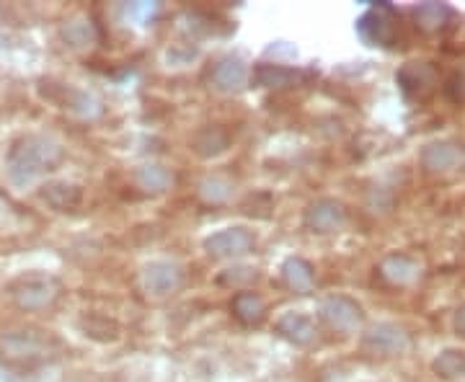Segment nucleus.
<instances>
[{"instance_id": "obj_1", "label": "nucleus", "mask_w": 465, "mask_h": 382, "mask_svg": "<svg viewBox=\"0 0 465 382\" xmlns=\"http://www.w3.org/2000/svg\"><path fill=\"white\" fill-rule=\"evenodd\" d=\"M63 158H65V150L50 134H21L8 148L5 173H8L11 183L26 186V183L36 181L39 176L54 171Z\"/></svg>"}, {"instance_id": "obj_27", "label": "nucleus", "mask_w": 465, "mask_h": 382, "mask_svg": "<svg viewBox=\"0 0 465 382\" xmlns=\"http://www.w3.org/2000/svg\"><path fill=\"white\" fill-rule=\"evenodd\" d=\"M256 269H251V266H235V269H228V271H223L220 274V284H228V287H246V284L256 282Z\"/></svg>"}, {"instance_id": "obj_28", "label": "nucleus", "mask_w": 465, "mask_h": 382, "mask_svg": "<svg viewBox=\"0 0 465 382\" xmlns=\"http://www.w3.org/2000/svg\"><path fill=\"white\" fill-rule=\"evenodd\" d=\"M445 93H448L450 101H455V103H465V70L460 73H455L452 78L445 85Z\"/></svg>"}, {"instance_id": "obj_19", "label": "nucleus", "mask_w": 465, "mask_h": 382, "mask_svg": "<svg viewBox=\"0 0 465 382\" xmlns=\"http://www.w3.org/2000/svg\"><path fill=\"white\" fill-rule=\"evenodd\" d=\"M133 179L148 194H166L168 189L173 186V181H176L173 171L161 166V163H145V166H140L133 173Z\"/></svg>"}, {"instance_id": "obj_29", "label": "nucleus", "mask_w": 465, "mask_h": 382, "mask_svg": "<svg viewBox=\"0 0 465 382\" xmlns=\"http://www.w3.org/2000/svg\"><path fill=\"white\" fill-rule=\"evenodd\" d=\"M153 14H155V5H148V3L145 5H130L127 8V16H134L137 21H143L145 16H153Z\"/></svg>"}, {"instance_id": "obj_12", "label": "nucleus", "mask_w": 465, "mask_h": 382, "mask_svg": "<svg viewBox=\"0 0 465 382\" xmlns=\"http://www.w3.org/2000/svg\"><path fill=\"white\" fill-rule=\"evenodd\" d=\"M249 65L241 57H235V54L223 57L220 63H215L213 73H210V83L220 93H238V91H243L246 83H249Z\"/></svg>"}, {"instance_id": "obj_3", "label": "nucleus", "mask_w": 465, "mask_h": 382, "mask_svg": "<svg viewBox=\"0 0 465 382\" xmlns=\"http://www.w3.org/2000/svg\"><path fill=\"white\" fill-rule=\"evenodd\" d=\"M60 282L50 274H24L8 284V295L21 310H45L60 298Z\"/></svg>"}, {"instance_id": "obj_4", "label": "nucleus", "mask_w": 465, "mask_h": 382, "mask_svg": "<svg viewBox=\"0 0 465 382\" xmlns=\"http://www.w3.org/2000/svg\"><path fill=\"white\" fill-rule=\"evenodd\" d=\"M357 34L370 47H393L399 36V14L393 5L378 3L370 5L362 16L357 18Z\"/></svg>"}, {"instance_id": "obj_7", "label": "nucleus", "mask_w": 465, "mask_h": 382, "mask_svg": "<svg viewBox=\"0 0 465 382\" xmlns=\"http://www.w3.org/2000/svg\"><path fill=\"white\" fill-rule=\"evenodd\" d=\"M143 287L150 298H171L183 287V269L176 261H153L143 271Z\"/></svg>"}, {"instance_id": "obj_20", "label": "nucleus", "mask_w": 465, "mask_h": 382, "mask_svg": "<svg viewBox=\"0 0 465 382\" xmlns=\"http://www.w3.org/2000/svg\"><path fill=\"white\" fill-rule=\"evenodd\" d=\"M232 316L238 318L243 326H259L262 320L266 318V302L262 295L256 292H238L231 302Z\"/></svg>"}, {"instance_id": "obj_5", "label": "nucleus", "mask_w": 465, "mask_h": 382, "mask_svg": "<svg viewBox=\"0 0 465 382\" xmlns=\"http://www.w3.org/2000/svg\"><path fill=\"white\" fill-rule=\"evenodd\" d=\"M318 316L336 333H354L365 320L362 305L347 295H333V298L323 299L318 308Z\"/></svg>"}, {"instance_id": "obj_16", "label": "nucleus", "mask_w": 465, "mask_h": 382, "mask_svg": "<svg viewBox=\"0 0 465 382\" xmlns=\"http://www.w3.org/2000/svg\"><path fill=\"white\" fill-rule=\"evenodd\" d=\"M421 266L409 253H391L381 261V277L391 284H411L419 279Z\"/></svg>"}, {"instance_id": "obj_23", "label": "nucleus", "mask_w": 465, "mask_h": 382, "mask_svg": "<svg viewBox=\"0 0 465 382\" xmlns=\"http://www.w3.org/2000/svg\"><path fill=\"white\" fill-rule=\"evenodd\" d=\"M63 39L73 50H91L94 44H99V32L88 18H70L63 26Z\"/></svg>"}, {"instance_id": "obj_25", "label": "nucleus", "mask_w": 465, "mask_h": 382, "mask_svg": "<svg viewBox=\"0 0 465 382\" xmlns=\"http://www.w3.org/2000/svg\"><path fill=\"white\" fill-rule=\"evenodd\" d=\"M432 369L442 380H463L465 377V351L445 349L432 362Z\"/></svg>"}, {"instance_id": "obj_6", "label": "nucleus", "mask_w": 465, "mask_h": 382, "mask_svg": "<svg viewBox=\"0 0 465 382\" xmlns=\"http://www.w3.org/2000/svg\"><path fill=\"white\" fill-rule=\"evenodd\" d=\"M411 347L409 333L401 328L399 323H375L362 336V349L375 357H399L406 354Z\"/></svg>"}, {"instance_id": "obj_9", "label": "nucleus", "mask_w": 465, "mask_h": 382, "mask_svg": "<svg viewBox=\"0 0 465 382\" xmlns=\"http://www.w3.org/2000/svg\"><path fill=\"white\" fill-rule=\"evenodd\" d=\"M302 225L311 233H336L347 225V207L336 200H316L305 210Z\"/></svg>"}, {"instance_id": "obj_8", "label": "nucleus", "mask_w": 465, "mask_h": 382, "mask_svg": "<svg viewBox=\"0 0 465 382\" xmlns=\"http://www.w3.org/2000/svg\"><path fill=\"white\" fill-rule=\"evenodd\" d=\"M256 249V235L246 228H225L204 240V250L213 259H241Z\"/></svg>"}, {"instance_id": "obj_11", "label": "nucleus", "mask_w": 465, "mask_h": 382, "mask_svg": "<svg viewBox=\"0 0 465 382\" xmlns=\"http://www.w3.org/2000/svg\"><path fill=\"white\" fill-rule=\"evenodd\" d=\"M45 96L54 101L60 109L73 112V114H78V117H84V119H94L101 114L99 99H96V96H91V93H85V91H81V88H73V85L47 83Z\"/></svg>"}, {"instance_id": "obj_2", "label": "nucleus", "mask_w": 465, "mask_h": 382, "mask_svg": "<svg viewBox=\"0 0 465 382\" xmlns=\"http://www.w3.org/2000/svg\"><path fill=\"white\" fill-rule=\"evenodd\" d=\"M57 341L36 328H14L0 333V354L8 362H39L50 357Z\"/></svg>"}, {"instance_id": "obj_26", "label": "nucleus", "mask_w": 465, "mask_h": 382, "mask_svg": "<svg viewBox=\"0 0 465 382\" xmlns=\"http://www.w3.org/2000/svg\"><path fill=\"white\" fill-rule=\"evenodd\" d=\"M235 191V186L228 176H220V173H213V176H204L200 181V197L207 204H223L228 201Z\"/></svg>"}, {"instance_id": "obj_18", "label": "nucleus", "mask_w": 465, "mask_h": 382, "mask_svg": "<svg viewBox=\"0 0 465 382\" xmlns=\"http://www.w3.org/2000/svg\"><path fill=\"white\" fill-rule=\"evenodd\" d=\"M231 142L232 137L225 127L210 124V127H202L200 132L192 137V150L200 158H217V155H223L225 150L231 148Z\"/></svg>"}, {"instance_id": "obj_21", "label": "nucleus", "mask_w": 465, "mask_h": 382, "mask_svg": "<svg viewBox=\"0 0 465 382\" xmlns=\"http://www.w3.org/2000/svg\"><path fill=\"white\" fill-rule=\"evenodd\" d=\"M282 279L292 292H311L313 284H316V274H313V266L308 264L305 259L290 256L282 264Z\"/></svg>"}, {"instance_id": "obj_13", "label": "nucleus", "mask_w": 465, "mask_h": 382, "mask_svg": "<svg viewBox=\"0 0 465 382\" xmlns=\"http://www.w3.org/2000/svg\"><path fill=\"white\" fill-rule=\"evenodd\" d=\"M274 331L280 333L284 341L295 344V347H311V344L318 341L316 320L311 316H305V313H295V310L277 318Z\"/></svg>"}, {"instance_id": "obj_22", "label": "nucleus", "mask_w": 465, "mask_h": 382, "mask_svg": "<svg viewBox=\"0 0 465 382\" xmlns=\"http://www.w3.org/2000/svg\"><path fill=\"white\" fill-rule=\"evenodd\" d=\"M450 16H452V11L445 3H421L414 8L416 29L424 34L442 32L448 26Z\"/></svg>"}, {"instance_id": "obj_24", "label": "nucleus", "mask_w": 465, "mask_h": 382, "mask_svg": "<svg viewBox=\"0 0 465 382\" xmlns=\"http://www.w3.org/2000/svg\"><path fill=\"white\" fill-rule=\"evenodd\" d=\"M78 326H81V331L88 336V338H94V341H99V344H114L116 338H119V326H116V320L106 316H84L78 320Z\"/></svg>"}, {"instance_id": "obj_30", "label": "nucleus", "mask_w": 465, "mask_h": 382, "mask_svg": "<svg viewBox=\"0 0 465 382\" xmlns=\"http://www.w3.org/2000/svg\"><path fill=\"white\" fill-rule=\"evenodd\" d=\"M455 333L465 338V305L458 308V313H455Z\"/></svg>"}, {"instance_id": "obj_14", "label": "nucleus", "mask_w": 465, "mask_h": 382, "mask_svg": "<svg viewBox=\"0 0 465 382\" xmlns=\"http://www.w3.org/2000/svg\"><path fill=\"white\" fill-rule=\"evenodd\" d=\"M253 85L259 88H272V91H284V88H295L305 81V73L302 70H295V67L287 65H269V63H262V65L253 67Z\"/></svg>"}, {"instance_id": "obj_17", "label": "nucleus", "mask_w": 465, "mask_h": 382, "mask_svg": "<svg viewBox=\"0 0 465 382\" xmlns=\"http://www.w3.org/2000/svg\"><path fill=\"white\" fill-rule=\"evenodd\" d=\"M39 200L47 201L52 210H57V212H73V210H78L81 201H84V189L75 186V183L52 181L47 183V186H42Z\"/></svg>"}, {"instance_id": "obj_10", "label": "nucleus", "mask_w": 465, "mask_h": 382, "mask_svg": "<svg viewBox=\"0 0 465 382\" xmlns=\"http://www.w3.org/2000/svg\"><path fill=\"white\" fill-rule=\"evenodd\" d=\"M396 81H399L401 91L414 101L432 96L434 88L440 83L437 70H434L432 63H406V65L396 73Z\"/></svg>"}, {"instance_id": "obj_15", "label": "nucleus", "mask_w": 465, "mask_h": 382, "mask_svg": "<svg viewBox=\"0 0 465 382\" xmlns=\"http://www.w3.org/2000/svg\"><path fill=\"white\" fill-rule=\"evenodd\" d=\"M460 163V150L450 140H437L421 150V166L430 173H448Z\"/></svg>"}]
</instances>
